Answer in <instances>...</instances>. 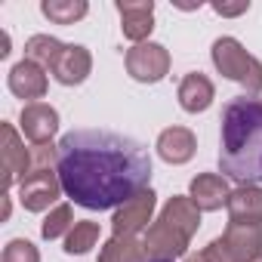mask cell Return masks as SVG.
<instances>
[{
    "label": "cell",
    "instance_id": "12",
    "mask_svg": "<svg viewBox=\"0 0 262 262\" xmlns=\"http://www.w3.org/2000/svg\"><path fill=\"white\" fill-rule=\"evenodd\" d=\"M231 262H250L262 256V225H234L228 222L225 234L219 237Z\"/></svg>",
    "mask_w": 262,
    "mask_h": 262
},
{
    "label": "cell",
    "instance_id": "15",
    "mask_svg": "<svg viewBox=\"0 0 262 262\" xmlns=\"http://www.w3.org/2000/svg\"><path fill=\"white\" fill-rule=\"evenodd\" d=\"M198 151V139L188 126H170L158 136V155L167 164H188Z\"/></svg>",
    "mask_w": 262,
    "mask_h": 262
},
{
    "label": "cell",
    "instance_id": "17",
    "mask_svg": "<svg viewBox=\"0 0 262 262\" xmlns=\"http://www.w3.org/2000/svg\"><path fill=\"white\" fill-rule=\"evenodd\" d=\"M213 96H216L213 80H210L207 74H201V71L185 74V77H182V83H179V105H182L188 114L207 111V108L213 105Z\"/></svg>",
    "mask_w": 262,
    "mask_h": 262
},
{
    "label": "cell",
    "instance_id": "6",
    "mask_svg": "<svg viewBox=\"0 0 262 262\" xmlns=\"http://www.w3.org/2000/svg\"><path fill=\"white\" fill-rule=\"evenodd\" d=\"M126 71L139 83H158L170 71V53L161 43H136L133 50H126Z\"/></svg>",
    "mask_w": 262,
    "mask_h": 262
},
{
    "label": "cell",
    "instance_id": "19",
    "mask_svg": "<svg viewBox=\"0 0 262 262\" xmlns=\"http://www.w3.org/2000/svg\"><path fill=\"white\" fill-rule=\"evenodd\" d=\"M40 13L56 25H74L90 13V7H86V0H43Z\"/></svg>",
    "mask_w": 262,
    "mask_h": 262
},
{
    "label": "cell",
    "instance_id": "13",
    "mask_svg": "<svg viewBox=\"0 0 262 262\" xmlns=\"http://www.w3.org/2000/svg\"><path fill=\"white\" fill-rule=\"evenodd\" d=\"M188 198L194 201V207L201 213H213V210H222L231 198V188L225 182V176H216V173H201L191 179V188H188Z\"/></svg>",
    "mask_w": 262,
    "mask_h": 262
},
{
    "label": "cell",
    "instance_id": "24",
    "mask_svg": "<svg viewBox=\"0 0 262 262\" xmlns=\"http://www.w3.org/2000/svg\"><path fill=\"white\" fill-rule=\"evenodd\" d=\"M185 262H231V259H228V253H225L222 241L216 237V241H210L204 250H198V253H188V256H185Z\"/></svg>",
    "mask_w": 262,
    "mask_h": 262
},
{
    "label": "cell",
    "instance_id": "4",
    "mask_svg": "<svg viewBox=\"0 0 262 262\" xmlns=\"http://www.w3.org/2000/svg\"><path fill=\"white\" fill-rule=\"evenodd\" d=\"M31 155H34V167L19 182V201H22V207L28 213H43L62 194V179L53 170V164L59 161V148H53V145H34Z\"/></svg>",
    "mask_w": 262,
    "mask_h": 262
},
{
    "label": "cell",
    "instance_id": "14",
    "mask_svg": "<svg viewBox=\"0 0 262 262\" xmlns=\"http://www.w3.org/2000/svg\"><path fill=\"white\" fill-rule=\"evenodd\" d=\"M228 219L234 225H262V188L259 185H241L228 198Z\"/></svg>",
    "mask_w": 262,
    "mask_h": 262
},
{
    "label": "cell",
    "instance_id": "11",
    "mask_svg": "<svg viewBox=\"0 0 262 262\" xmlns=\"http://www.w3.org/2000/svg\"><path fill=\"white\" fill-rule=\"evenodd\" d=\"M90 71H93V56H90L86 47H77V43H65L62 53L56 56L53 68H50V74H53L62 86H77V83H83V80L90 77Z\"/></svg>",
    "mask_w": 262,
    "mask_h": 262
},
{
    "label": "cell",
    "instance_id": "20",
    "mask_svg": "<svg viewBox=\"0 0 262 262\" xmlns=\"http://www.w3.org/2000/svg\"><path fill=\"white\" fill-rule=\"evenodd\" d=\"M62 47H65V43L56 40V37H50V34H34V37H28V43H25V59L50 71L53 62H56V56L62 53Z\"/></svg>",
    "mask_w": 262,
    "mask_h": 262
},
{
    "label": "cell",
    "instance_id": "7",
    "mask_svg": "<svg viewBox=\"0 0 262 262\" xmlns=\"http://www.w3.org/2000/svg\"><path fill=\"white\" fill-rule=\"evenodd\" d=\"M155 198H158V194H155L151 188H145V191L133 194L126 204H120L117 213H114V219H111L114 234L136 237V231H142V228L151 222V213H155V204H158Z\"/></svg>",
    "mask_w": 262,
    "mask_h": 262
},
{
    "label": "cell",
    "instance_id": "10",
    "mask_svg": "<svg viewBox=\"0 0 262 262\" xmlns=\"http://www.w3.org/2000/svg\"><path fill=\"white\" fill-rule=\"evenodd\" d=\"M120 13V31L126 40L145 43V37L155 28V4L151 0H117Z\"/></svg>",
    "mask_w": 262,
    "mask_h": 262
},
{
    "label": "cell",
    "instance_id": "25",
    "mask_svg": "<svg viewBox=\"0 0 262 262\" xmlns=\"http://www.w3.org/2000/svg\"><path fill=\"white\" fill-rule=\"evenodd\" d=\"M213 10L219 16H241V13L250 10V4H247V0H241V4H213Z\"/></svg>",
    "mask_w": 262,
    "mask_h": 262
},
{
    "label": "cell",
    "instance_id": "16",
    "mask_svg": "<svg viewBox=\"0 0 262 262\" xmlns=\"http://www.w3.org/2000/svg\"><path fill=\"white\" fill-rule=\"evenodd\" d=\"M10 90H13V96H19V99H43L47 96V68H40V65H34V62H28V59H22L19 65H13V71H10Z\"/></svg>",
    "mask_w": 262,
    "mask_h": 262
},
{
    "label": "cell",
    "instance_id": "18",
    "mask_svg": "<svg viewBox=\"0 0 262 262\" xmlns=\"http://www.w3.org/2000/svg\"><path fill=\"white\" fill-rule=\"evenodd\" d=\"M99 262H148L145 247L136 237H123L114 234L102 250H99Z\"/></svg>",
    "mask_w": 262,
    "mask_h": 262
},
{
    "label": "cell",
    "instance_id": "26",
    "mask_svg": "<svg viewBox=\"0 0 262 262\" xmlns=\"http://www.w3.org/2000/svg\"><path fill=\"white\" fill-rule=\"evenodd\" d=\"M10 56V34L4 31V34H0V59H7Z\"/></svg>",
    "mask_w": 262,
    "mask_h": 262
},
{
    "label": "cell",
    "instance_id": "23",
    "mask_svg": "<svg viewBox=\"0 0 262 262\" xmlns=\"http://www.w3.org/2000/svg\"><path fill=\"white\" fill-rule=\"evenodd\" d=\"M4 262H40V253L31 241L25 237H16L4 247Z\"/></svg>",
    "mask_w": 262,
    "mask_h": 262
},
{
    "label": "cell",
    "instance_id": "28",
    "mask_svg": "<svg viewBox=\"0 0 262 262\" xmlns=\"http://www.w3.org/2000/svg\"><path fill=\"white\" fill-rule=\"evenodd\" d=\"M250 262H262V256H256V259H250Z\"/></svg>",
    "mask_w": 262,
    "mask_h": 262
},
{
    "label": "cell",
    "instance_id": "22",
    "mask_svg": "<svg viewBox=\"0 0 262 262\" xmlns=\"http://www.w3.org/2000/svg\"><path fill=\"white\" fill-rule=\"evenodd\" d=\"M74 228V213H71V207L68 204H59L47 219H43V225H40V234L47 237V241H56V237H62V234H68Z\"/></svg>",
    "mask_w": 262,
    "mask_h": 262
},
{
    "label": "cell",
    "instance_id": "8",
    "mask_svg": "<svg viewBox=\"0 0 262 262\" xmlns=\"http://www.w3.org/2000/svg\"><path fill=\"white\" fill-rule=\"evenodd\" d=\"M22 123V136L34 145H50V139L59 129V111L47 102H28L19 114Z\"/></svg>",
    "mask_w": 262,
    "mask_h": 262
},
{
    "label": "cell",
    "instance_id": "2",
    "mask_svg": "<svg viewBox=\"0 0 262 262\" xmlns=\"http://www.w3.org/2000/svg\"><path fill=\"white\" fill-rule=\"evenodd\" d=\"M219 170L241 185L262 182V99L237 96L222 108Z\"/></svg>",
    "mask_w": 262,
    "mask_h": 262
},
{
    "label": "cell",
    "instance_id": "21",
    "mask_svg": "<svg viewBox=\"0 0 262 262\" xmlns=\"http://www.w3.org/2000/svg\"><path fill=\"white\" fill-rule=\"evenodd\" d=\"M96 244H99V225L90 222V219L74 222V228L65 234V253H71V256H83Z\"/></svg>",
    "mask_w": 262,
    "mask_h": 262
},
{
    "label": "cell",
    "instance_id": "1",
    "mask_svg": "<svg viewBox=\"0 0 262 262\" xmlns=\"http://www.w3.org/2000/svg\"><path fill=\"white\" fill-rule=\"evenodd\" d=\"M56 148L62 191L77 207L111 210L148 188L151 158L129 136L111 129H74Z\"/></svg>",
    "mask_w": 262,
    "mask_h": 262
},
{
    "label": "cell",
    "instance_id": "5",
    "mask_svg": "<svg viewBox=\"0 0 262 262\" xmlns=\"http://www.w3.org/2000/svg\"><path fill=\"white\" fill-rule=\"evenodd\" d=\"M213 65L219 74H225L228 80L241 83L250 96L262 93V62L256 56H250L241 40L234 37H219L213 43Z\"/></svg>",
    "mask_w": 262,
    "mask_h": 262
},
{
    "label": "cell",
    "instance_id": "3",
    "mask_svg": "<svg viewBox=\"0 0 262 262\" xmlns=\"http://www.w3.org/2000/svg\"><path fill=\"white\" fill-rule=\"evenodd\" d=\"M201 225V210L194 207L191 198H182V194H173L158 222L148 225L145 237H142V247H145V256L148 259H176V256H185L194 231Z\"/></svg>",
    "mask_w": 262,
    "mask_h": 262
},
{
    "label": "cell",
    "instance_id": "9",
    "mask_svg": "<svg viewBox=\"0 0 262 262\" xmlns=\"http://www.w3.org/2000/svg\"><path fill=\"white\" fill-rule=\"evenodd\" d=\"M0 133H4V188H10L13 182H22L31 173L34 155L22 145V139H19L13 123H4Z\"/></svg>",
    "mask_w": 262,
    "mask_h": 262
},
{
    "label": "cell",
    "instance_id": "27",
    "mask_svg": "<svg viewBox=\"0 0 262 262\" xmlns=\"http://www.w3.org/2000/svg\"><path fill=\"white\" fill-rule=\"evenodd\" d=\"M148 262H170V259H148Z\"/></svg>",
    "mask_w": 262,
    "mask_h": 262
}]
</instances>
